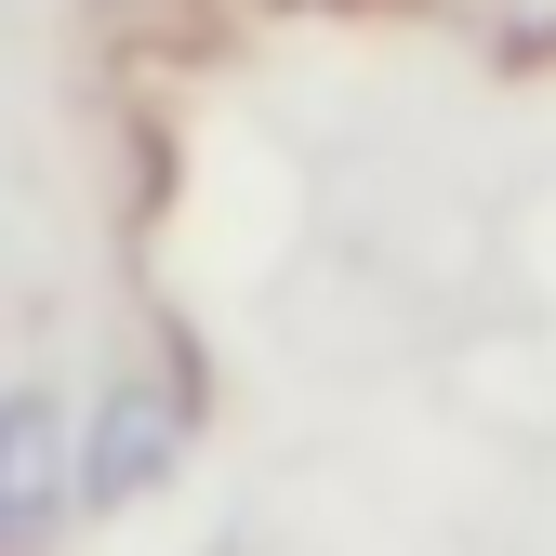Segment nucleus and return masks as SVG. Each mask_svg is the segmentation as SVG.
<instances>
[{
    "label": "nucleus",
    "instance_id": "nucleus-1",
    "mask_svg": "<svg viewBox=\"0 0 556 556\" xmlns=\"http://www.w3.org/2000/svg\"><path fill=\"white\" fill-rule=\"evenodd\" d=\"M199 451V371L186 358H132L106 371V397L80 410V517H132L160 504Z\"/></svg>",
    "mask_w": 556,
    "mask_h": 556
},
{
    "label": "nucleus",
    "instance_id": "nucleus-3",
    "mask_svg": "<svg viewBox=\"0 0 556 556\" xmlns=\"http://www.w3.org/2000/svg\"><path fill=\"white\" fill-rule=\"evenodd\" d=\"M438 27H464L477 53H504V66H556V0H425Z\"/></svg>",
    "mask_w": 556,
    "mask_h": 556
},
{
    "label": "nucleus",
    "instance_id": "nucleus-2",
    "mask_svg": "<svg viewBox=\"0 0 556 556\" xmlns=\"http://www.w3.org/2000/svg\"><path fill=\"white\" fill-rule=\"evenodd\" d=\"M80 517V410L53 384H0V556H53Z\"/></svg>",
    "mask_w": 556,
    "mask_h": 556
}]
</instances>
